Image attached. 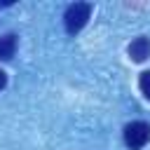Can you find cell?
Returning <instances> with one entry per match:
<instances>
[{"instance_id":"obj_1","label":"cell","mask_w":150,"mask_h":150,"mask_svg":"<svg viewBox=\"0 0 150 150\" xmlns=\"http://www.w3.org/2000/svg\"><path fill=\"white\" fill-rule=\"evenodd\" d=\"M89 16H91V5H89V2H73V5H68L66 14H63L66 33H68V35L80 33V30L87 26Z\"/></svg>"},{"instance_id":"obj_4","label":"cell","mask_w":150,"mask_h":150,"mask_svg":"<svg viewBox=\"0 0 150 150\" xmlns=\"http://www.w3.org/2000/svg\"><path fill=\"white\" fill-rule=\"evenodd\" d=\"M16 52V35L14 33H7L0 38V61H9Z\"/></svg>"},{"instance_id":"obj_5","label":"cell","mask_w":150,"mask_h":150,"mask_svg":"<svg viewBox=\"0 0 150 150\" xmlns=\"http://www.w3.org/2000/svg\"><path fill=\"white\" fill-rule=\"evenodd\" d=\"M138 87H141V91H143V96L150 101V70H145V73H141V77H138Z\"/></svg>"},{"instance_id":"obj_3","label":"cell","mask_w":150,"mask_h":150,"mask_svg":"<svg viewBox=\"0 0 150 150\" xmlns=\"http://www.w3.org/2000/svg\"><path fill=\"white\" fill-rule=\"evenodd\" d=\"M129 56L134 59V61H145L148 56H150V40L148 38H136L131 45H129Z\"/></svg>"},{"instance_id":"obj_6","label":"cell","mask_w":150,"mask_h":150,"mask_svg":"<svg viewBox=\"0 0 150 150\" xmlns=\"http://www.w3.org/2000/svg\"><path fill=\"white\" fill-rule=\"evenodd\" d=\"M5 84H7V75H5L2 70H0V91L5 89Z\"/></svg>"},{"instance_id":"obj_2","label":"cell","mask_w":150,"mask_h":150,"mask_svg":"<svg viewBox=\"0 0 150 150\" xmlns=\"http://www.w3.org/2000/svg\"><path fill=\"white\" fill-rule=\"evenodd\" d=\"M148 141H150V124L148 122L136 120V122H129L124 127V143L131 150H141Z\"/></svg>"}]
</instances>
